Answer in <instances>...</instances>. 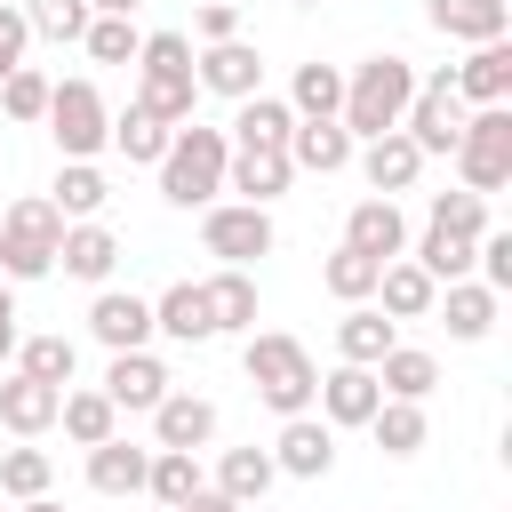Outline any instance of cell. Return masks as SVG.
<instances>
[{"mask_svg":"<svg viewBox=\"0 0 512 512\" xmlns=\"http://www.w3.org/2000/svg\"><path fill=\"white\" fill-rule=\"evenodd\" d=\"M408 96H416V64L384 48V56H368V64H352V72H344V104H336V120L352 128V144H368V136L400 128Z\"/></svg>","mask_w":512,"mask_h":512,"instance_id":"obj_1","label":"cell"},{"mask_svg":"<svg viewBox=\"0 0 512 512\" xmlns=\"http://www.w3.org/2000/svg\"><path fill=\"white\" fill-rule=\"evenodd\" d=\"M240 368H248V384H256V400H264L272 416H304V408H312L320 368H312V352H304L296 336H280V328H248Z\"/></svg>","mask_w":512,"mask_h":512,"instance_id":"obj_2","label":"cell"},{"mask_svg":"<svg viewBox=\"0 0 512 512\" xmlns=\"http://www.w3.org/2000/svg\"><path fill=\"white\" fill-rule=\"evenodd\" d=\"M136 104H144L152 120H168V128L192 120V104H200L192 32H144V48H136Z\"/></svg>","mask_w":512,"mask_h":512,"instance_id":"obj_3","label":"cell"},{"mask_svg":"<svg viewBox=\"0 0 512 512\" xmlns=\"http://www.w3.org/2000/svg\"><path fill=\"white\" fill-rule=\"evenodd\" d=\"M224 160H232V136L184 120V128L168 136V152H160V200H168V208H208V200L224 192Z\"/></svg>","mask_w":512,"mask_h":512,"instance_id":"obj_4","label":"cell"},{"mask_svg":"<svg viewBox=\"0 0 512 512\" xmlns=\"http://www.w3.org/2000/svg\"><path fill=\"white\" fill-rule=\"evenodd\" d=\"M56 240H64V216L48 192H24L0 208V280H48L56 272Z\"/></svg>","mask_w":512,"mask_h":512,"instance_id":"obj_5","label":"cell"},{"mask_svg":"<svg viewBox=\"0 0 512 512\" xmlns=\"http://www.w3.org/2000/svg\"><path fill=\"white\" fill-rule=\"evenodd\" d=\"M40 128L56 136V152H64V160H96V152L112 144V104H104V88H96V80H56V88H48Z\"/></svg>","mask_w":512,"mask_h":512,"instance_id":"obj_6","label":"cell"},{"mask_svg":"<svg viewBox=\"0 0 512 512\" xmlns=\"http://www.w3.org/2000/svg\"><path fill=\"white\" fill-rule=\"evenodd\" d=\"M448 160H456L464 192H504L512 184V104H472Z\"/></svg>","mask_w":512,"mask_h":512,"instance_id":"obj_7","label":"cell"},{"mask_svg":"<svg viewBox=\"0 0 512 512\" xmlns=\"http://www.w3.org/2000/svg\"><path fill=\"white\" fill-rule=\"evenodd\" d=\"M272 208H256V200H208L200 208V248L216 256V264H256V256H272Z\"/></svg>","mask_w":512,"mask_h":512,"instance_id":"obj_8","label":"cell"},{"mask_svg":"<svg viewBox=\"0 0 512 512\" xmlns=\"http://www.w3.org/2000/svg\"><path fill=\"white\" fill-rule=\"evenodd\" d=\"M464 96L448 88V72H432V80H416V96H408V112H400V136L424 152V160H448L456 152V136H464Z\"/></svg>","mask_w":512,"mask_h":512,"instance_id":"obj_9","label":"cell"},{"mask_svg":"<svg viewBox=\"0 0 512 512\" xmlns=\"http://www.w3.org/2000/svg\"><path fill=\"white\" fill-rule=\"evenodd\" d=\"M376 400H384V384H376V368H360V360H336V368L312 384V408H320L336 432H360V424L376 416Z\"/></svg>","mask_w":512,"mask_h":512,"instance_id":"obj_10","label":"cell"},{"mask_svg":"<svg viewBox=\"0 0 512 512\" xmlns=\"http://www.w3.org/2000/svg\"><path fill=\"white\" fill-rule=\"evenodd\" d=\"M192 80L208 88V96H256L264 88V56H256V40H208V48H192Z\"/></svg>","mask_w":512,"mask_h":512,"instance_id":"obj_11","label":"cell"},{"mask_svg":"<svg viewBox=\"0 0 512 512\" xmlns=\"http://www.w3.org/2000/svg\"><path fill=\"white\" fill-rule=\"evenodd\" d=\"M288 184H296L288 144H232V160H224V192H240V200H256V208H272Z\"/></svg>","mask_w":512,"mask_h":512,"instance_id":"obj_12","label":"cell"},{"mask_svg":"<svg viewBox=\"0 0 512 512\" xmlns=\"http://www.w3.org/2000/svg\"><path fill=\"white\" fill-rule=\"evenodd\" d=\"M88 336H96L104 352H144V344H152V296H136V288H96Z\"/></svg>","mask_w":512,"mask_h":512,"instance_id":"obj_13","label":"cell"},{"mask_svg":"<svg viewBox=\"0 0 512 512\" xmlns=\"http://www.w3.org/2000/svg\"><path fill=\"white\" fill-rule=\"evenodd\" d=\"M272 464L288 472V480H328V464H336V424L328 416H280V440H272Z\"/></svg>","mask_w":512,"mask_h":512,"instance_id":"obj_14","label":"cell"},{"mask_svg":"<svg viewBox=\"0 0 512 512\" xmlns=\"http://www.w3.org/2000/svg\"><path fill=\"white\" fill-rule=\"evenodd\" d=\"M168 392H176V384H168V368H160L152 352H112V360H104V400H112L120 416H152Z\"/></svg>","mask_w":512,"mask_h":512,"instance_id":"obj_15","label":"cell"},{"mask_svg":"<svg viewBox=\"0 0 512 512\" xmlns=\"http://www.w3.org/2000/svg\"><path fill=\"white\" fill-rule=\"evenodd\" d=\"M448 88L464 104H512V40H472L464 64H448Z\"/></svg>","mask_w":512,"mask_h":512,"instance_id":"obj_16","label":"cell"},{"mask_svg":"<svg viewBox=\"0 0 512 512\" xmlns=\"http://www.w3.org/2000/svg\"><path fill=\"white\" fill-rule=\"evenodd\" d=\"M352 160H360V176H368V192H384V200H400V192H416V176H424V152L400 136V128H384V136H368V144H352Z\"/></svg>","mask_w":512,"mask_h":512,"instance_id":"obj_17","label":"cell"},{"mask_svg":"<svg viewBox=\"0 0 512 512\" xmlns=\"http://www.w3.org/2000/svg\"><path fill=\"white\" fill-rule=\"evenodd\" d=\"M344 248H360V256H376V264L408 256V216H400V200H384V192L352 200V216H344Z\"/></svg>","mask_w":512,"mask_h":512,"instance_id":"obj_18","label":"cell"},{"mask_svg":"<svg viewBox=\"0 0 512 512\" xmlns=\"http://www.w3.org/2000/svg\"><path fill=\"white\" fill-rule=\"evenodd\" d=\"M56 272H64V280H88V288H112L120 240H112L96 216H80V224H64V240H56Z\"/></svg>","mask_w":512,"mask_h":512,"instance_id":"obj_19","label":"cell"},{"mask_svg":"<svg viewBox=\"0 0 512 512\" xmlns=\"http://www.w3.org/2000/svg\"><path fill=\"white\" fill-rule=\"evenodd\" d=\"M200 296H208L216 336H248V328H256V272H248V264H216V272L200 280Z\"/></svg>","mask_w":512,"mask_h":512,"instance_id":"obj_20","label":"cell"},{"mask_svg":"<svg viewBox=\"0 0 512 512\" xmlns=\"http://www.w3.org/2000/svg\"><path fill=\"white\" fill-rule=\"evenodd\" d=\"M152 336H168V344H208V336H216L200 280H168V288L152 296Z\"/></svg>","mask_w":512,"mask_h":512,"instance_id":"obj_21","label":"cell"},{"mask_svg":"<svg viewBox=\"0 0 512 512\" xmlns=\"http://www.w3.org/2000/svg\"><path fill=\"white\" fill-rule=\"evenodd\" d=\"M216 440V400H200V392H168L160 408H152V448H208Z\"/></svg>","mask_w":512,"mask_h":512,"instance_id":"obj_22","label":"cell"},{"mask_svg":"<svg viewBox=\"0 0 512 512\" xmlns=\"http://www.w3.org/2000/svg\"><path fill=\"white\" fill-rule=\"evenodd\" d=\"M56 384H40V376H24V368H8L0 376V424L16 432V440H40L48 424H56Z\"/></svg>","mask_w":512,"mask_h":512,"instance_id":"obj_23","label":"cell"},{"mask_svg":"<svg viewBox=\"0 0 512 512\" xmlns=\"http://www.w3.org/2000/svg\"><path fill=\"white\" fill-rule=\"evenodd\" d=\"M424 24L448 40H504L512 32V0H424Z\"/></svg>","mask_w":512,"mask_h":512,"instance_id":"obj_24","label":"cell"},{"mask_svg":"<svg viewBox=\"0 0 512 512\" xmlns=\"http://www.w3.org/2000/svg\"><path fill=\"white\" fill-rule=\"evenodd\" d=\"M432 296H440V280H432L416 256H392V264L376 272V312H384V320H424Z\"/></svg>","mask_w":512,"mask_h":512,"instance_id":"obj_25","label":"cell"},{"mask_svg":"<svg viewBox=\"0 0 512 512\" xmlns=\"http://www.w3.org/2000/svg\"><path fill=\"white\" fill-rule=\"evenodd\" d=\"M144 472H152V448L120 440V432L88 448V488L96 496H144Z\"/></svg>","mask_w":512,"mask_h":512,"instance_id":"obj_26","label":"cell"},{"mask_svg":"<svg viewBox=\"0 0 512 512\" xmlns=\"http://www.w3.org/2000/svg\"><path fill=\"white\" fill-rule=\"evenodd\" d=\"M496 304H504V296H496V288H480V280H448V288L432 296V312L448 320V336H456V344H480V336L496 328Z\"/></svg>","mask_w":512,"mask_h":512,"instance_id":"obj_27","label":"cell"},{"mask_svg":"<svg viewBox=\"0 0 512 512\" xmlns=\"http://www.w3.org/2000/svg\"><path fill=\"white\" fill-rule=\"evenodd\" d=\"M56 424H64V440H72V448H96V440H112V432H120V408L104 400V384H64Z\"/></svg>","mask_w":512,"mask_h":512,"instance_id":"obj_28","label":"cell"},{"mask_svg":"<svg viewBox=\"0 0 512 512\" xmlns=\"http://www.w3.org/2000/svg\"><path fill=\"white\" fill-rule=\"evenodd\" d=\"M288 160L312 168V176H336V168H352V128L344 120H296L288 128Z\"/></svg>","mask_w":512,"mask_h":512,"instance_id":"obj_29","label":"cell"},{"mask_svg":"<svg viewBox=\"0 0 512 512\" xmlns=\"http://www.w3.org/2000/svg\"><path fill=\"white\" fill-rule=\"evenodd\" d=\"M392 344H400V320H384L376 304H344V320H336V360H360V368H376Z\"/></svg>","mask_w":512,"mask_h":512,"instance_id":"obj_30","label":"cell"},{"mask_svg":"<svg viewBox=\"0 0 512 512\" xmlns=\"http://www.w3.org/2000/svg\"><path fill=\"white\" fill-rule=\"evenodd\" d=\"M376 384H384V400H432L440 392V360L424 344H392L376 360Z\"/></svg>","mask_w":512,"mask_h":512,"instance_id":"obj_31","label":"cell"},{"mask_svg":"<svg viewBox=\"0 0 512 512\" xmlns=\"http://www.w3.org/2000/svg\"><path fill=\"white\" fill-rule=\"evenodd\" d=\"M272 480H280L272 448H224V456H216V480H208V488H224L232 504H264V496H272Z\"/></svg>","mask_w":512,"mask_h":512,"instance_id":"obj_32","label":"cell"},{"mask_svg":"<svg viewBox=\"0 0 512 512\" xmlns=\"http://www.w3.org/2000/svg\"><path fill=\"white\" fill-rule=\"evenodd\" d=\"M168 120H152L136 96H128V112H112V152L128 160V168H160V152H168Z\"/></svg>","mask_w":512,"mask_h":512,"instance_id":"obj_33","label":"cell"},{"mask_svg":"<svg viewBox=\"0 0 512 512\" xmlns=\"http://www.w3.org/2000/svg\"><path fill=\"white\" fill-rule=\"evenodd\" d=\"M48 200H56V216H64V224H80V216H104L112 184H104V168H96V160H64V168H56V184H48Z\"/></svg>","mask_w":512,"mask_h":512,"instance_id":"obj_34","label":"cell"},{"mask_svg":"<svg viewBox=\"0 0 512 512\" xmlns=\"http://www.w3.org/2000/svg\"><path fill=\"white\" fill-rule=\"evenodd\" d=\"M16 368H24V376H40V384H56V392H64V384H72V376H80V344H72V336H64V328H48V336H16Z\"/></svg>","mask_w":512,"mask_h":512,"instance_id":"obj_35","label":"cell"},{"mask_svg":"<svg viewBox=\"0 0 512 512\" xmlns=\"http://www.w3.org/2000/svg\"><path fill=\"white\" fill-rule=\"evenodd\" d=\"M336 104H344V72L336 64H296V80H288V112L296 120H336Z\"/></svg>","mask_w":512,"mask_h":512,"instance_id":"obj_36","label":"cell"},{"mask_svg":"<svg viewBox=\"0 0 512 512\" xmlns=\"http://www.w3.org/2000/svg\"><path fill=\"white\" fill-rule=\"evenodd\" d=\"M288 128H296V112H288V96H240V112H232V144H288Z\"/></svg>","mask_w":512,"mask_h":512,"instance_id":"obj_37","label":"cell"},{"mask_svg":"<svg viewBox=\"0 0 512 512\" xmlns=\"http://www.w3.org/2000/svg\"><path fill=\"white\" fill-rule=\"evenodd\" d=\"M384 456H416L424 448V400H376V416L360 424Z\"/></svg>","mask_w":512,"mask_h":512,"instance_id":"obj_38","label":"cell"},{"mask_svg":"<svg viewBox=\"0 0 512 512\" xmlns=\"http://www.w3.org/2000/svg\"><path fill=\"white\" fill-rule=\"evenodd\" d=\"M192 488H208V480H200V456H192V448H152V472H144V496H152L160 512H176V504H184Z\"/></svg>","mask_w":512,"mask_h":512,"instance_id":"obj_39","label":"cell"},{"mask_svg":"<svg viewBox=\"0 0 512 512\" xmlns=\"http://www.w3.org/2000/svg\"><path fill=\"white\" fill-rule=\"evenodd\" d=\"M408 256H416V264H424L440 288H448V280H472V240H464V232H440V224H424Z\"/></svg>","mask_w":512,"mask_h":512,"instance_id":"obj_40","label":"cell"},{"mask_svg":"<svg viewBox=\"0 0 512 512\" xmlns=\"http://www.w3.org/2000/svg\"><path fill=\"white\" fill-rule=\"evenodd\" d=\"M48 480H56V456L48 448H32V440H16V448H0V496H48Z\"/></svg>","mask_w":512,"mask_h":512,"instance_id":"obj_41","label":"cell"},{"mask_svg":"<svg viewBox=\"0 0 512 512\" xmlns=\"http://www.w3.org/2000/svg\"><path fill=\"white\" fill-rule=\"evenodd\" d=\"M80 48H88V64H136L144 32H136V16H88Z\"/></svg>","mask_w":512,"mask_h":512,"instance_id":"obj_42","label":"cell"},{"mask_svg":"<svg viewBox=\"0 0 512 512\" xmlns=\"http://www.w3.org/2000/svg\"><path fill=\"white\" fill-rule=\"evenodd\" d=\"M424 224H440V232H464V240H480L496 216H488V192H432V208H424Z\"/></svg>","mask_w":512,"mask_h":512,"instance_id":"obj_43","label":"cell"},{"mask_svg":"<svg viewBox=\"0 0 512 512\" xmlns=\"http://www.w3.org/2000/svg\"><path fill=\"white\" fill-rule=\"evenodd\" d=\"M376 272H384V264H376V256H360V248H336V256L320 264V280H328V296H336V304H368V296H376Z\"/></svg>","mask_w":512,"mask_h":512,"instance_id":"obj_44","label":"cell"},{"mask_svg":"<svg viewBox=\"0 0 512 512\" xmlns=\"http://www.w3.org/2000/svg\"><path fill=\"white\" fill-rule=\"evenodd\" d=\"M48 88H56V80H48L40 64H16V72L0 80V112H8L16 128H40V112H48Z\"/></svg>","mask_w":512,"mask_h":512,"instance_id":"obj_45","label":"cell"},{"mask_svg":"<svg viewBox=\"0 0 512 512\" xmlns=\"http://www.w3.org/2000/svg\"><path fill=\"white\" fill-rule=\"evenodd\" d=\"M32 40H80L88 32V0H24Z\"/></svg>","mask_w":512,"mask_h":512,"instance_id":"obj_46","label":"cell"},{"mask_svg":"<svg viewBox=\"0 0 512 512\" xmlns=\"http://www.w3.org/2000/svg\"><path fill=\"white\" fill-rule=\"evenodd\" d=\"M24 48H32V24H24V8H16V0H0V80L24 64Z\"/></svg>","mask_w":512,"mask_h":512,"instance_id":"obj_47","label":"cell"},{"mask_svg":"<svg viewBox=\"0 0 512 512\" xmlns=\"http://www.w3.org/2000/svg\"><path fill=\"white\" fill-rule=\"evenodd\" d=\"M192 32H200V48H208V40H240V8H232V0H200Z\"/></svg>","mask_w":512,"mask_h":512,"instance_id":"obj_48","label":"cell"},{"mask_svg":"<svg viewBox=\"0 0 512 512\" xmlns=\"http://www.w3.org/2000/svg\"><path fill=\"white\" fill-rule=\"evenodd\" d=\"M16 320H24L16 312V280H0V360H16V336H24Z\"/></svg>","mask_w":512,"mask_h":512,"instance_id":"obj_49","label":"cell"},{"mask_svg":"<svg viewBox=\"0 0 512 512\" xmlns=\"http://www.w3.org/2000/svg\"><path fill=\"white\" fill-rule=\"evenodd\" d=\"M176 512H240V504H232V496H224V488H192V496H184V504H176Z\"/></svg>","mask_w":512,"mask_h":512,"instance_id":"obj_50","label":"cell"},{"mask_svg":"<svg viewBox=\"0 0 512 512\" xmlns=\"http://www.w3.org/2000/svg\"><path fill=\"white\" fill-rule=\"evenodd\" d=\"M144 0H88V16H136Z\"/></svg>","mask_w":512,"mask_h":512,"instance_id":"obj_51","label":"cell"},{"mask_svg":"<svg viewBox=\"0 0 512 512\" xmlns=\"http://www.w3.org/2000/svg\"><path fill=\"white\" fill-rule=\"evenodd\" d=\"M16 512H64V504H56V496H24Z\"/></svg>","mask_w":512,"mask_h":512,"instance_id":"obj_52","label":"cell"},{"mask_svg":"<svg viewBox=\"0 0 512 512\" xmlns=\"http://www.w3.org/2000/svg\"><path fill=\"white\" fill-rule=\"evenodd\" d=\"M240 512H272V504H240Z\"/></svg>","mask_w":512,"mask_h":512,"instance_id":"obj_53","label":"cell"},{"mask_svg":"<svg viewBox=\"0 0 512 512\" xmlns=\"http://www.w3.org/2000/svg\"><path fill=\"white\" fill-rule=\"evenodd\" d=\"M296 8H320V0H296Z\"/></svg>","mask_w":512,"mask_h":512,"instance_id":"obj_54","label":"cell"}]
</instances>
